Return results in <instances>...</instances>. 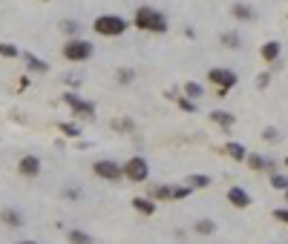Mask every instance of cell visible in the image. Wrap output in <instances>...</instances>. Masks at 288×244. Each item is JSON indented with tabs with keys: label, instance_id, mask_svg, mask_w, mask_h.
I'll list each match as a JSON object with an SVG mask.
<instances>
[{
	"label": "cell",
	"instance_id": "cell-1",
	"mask_svg": "<svg viewBox=\"0 0 288 244\" xmlns=\"http://www.w3.org/2000/svg\"><path fill=\"white\" fill-rule=\"evenodd\" d=\"M133 26L141 29V32H153V35H164L167 29H170V23H167V18H164L159 9H153V6H138L133 15Z\"/></svg>",
	"mask_w": 288,
	"mask_h": 244
},
{
	"label": "cell",
	"instance_id": "cell-2",
	"mask_svg": "<svg viewBox=\"0 0 288 244\" xmlns=\"http://www.w3.org/2000/svg\"><path fill=\"white\" fill-rule=\"evenodd\" d=\"M127 18H121V15H98L95 18V23H92V29L98 32L101 37H118L127 32Z\"/></svg>",
	"mask_w": 288,
	"mask_h": 244
},
{
	"label": "cell",
	"instance_id": "cell-3",
	"mask_svg": "<svg viewBox=\"0 0 288 244\" xmlns=\"http://www.w3.org/2000/svg\"><path fill=\"white\" fill-rule=\"evenodd\" d=\"M63 58L69 63H84L92 58V44L90 40H84V37H69L66 44H63Z\"/></svg>",
	"mask_w": 288,
	"mask_h": 244
},
{
	"label": "cell",
	"instance_id": "cell-4",
	"mask_svg": "<svg viewBox=\"0 0 288 244\" xmlns=\"http://www.w3.org/2000/svg\"><path fill=\"white\" fill-rule=\"evenodd\" d=\"M121 175H124L127 181H135V184H144L150 178V161L141 155H133L127 158V164L121 167Z\"/></svg>",
	"mask_w": 288,
	"mask_h": 244
},
{
	"label": "cell",
	"instance_id": "cell-5",
	"mask_svg": "<svg viewBox=\"0 0 288 244\" xmlns=\"http://www.w3.org/2000/svg\"><path fill=\"white\" fill-rule=\"evenodd\" d=\"M207 80L219 89L216 95L222 98V95H228V92L236 87V80H239V78H236L234 69H222V66H216V69H207Z\"/></svg>",
	"mask_w": 288,
	"mask_h": 244
},
{
	"label": "cell",
	"instance_id": "cell-6",
	"mask_svg": "<svg viewBox=\"0 0 288 244\" xmlns=\"http://www.w3.org/2000/svg\"><path fill=\"white\" fill-rule=\"evenodd\" d=\"M63 104L69 106L72 112L78 115V118H92V115H95V104L84 101L78 92H63Z\"/></svg>",
	"mask_w": 288,
	"mask_h": 244
},
{
	"label": "cell",
	"instance_id": "cell-7",
	"mask_svg": "<svg viewBox=\"0 0 288 244\" xmlns=\"http://www.w3.org/2000/svg\"><path fill=\"white\" fill-rule=\"evenodd\" d=\"M92 173L98 175V178H107V181H121L124 175H121V167L116 161H95L92 164Z\"/></svg>",
	"mask_w": 288,
	"mask_h": 244
},
{
	"label": "cell",
	"instance_id": "cell-8",
	"mask_svg": "<svg viewBox=\"0 0 288 244\" xmlns=\"http://www.w3.org/2000/svg\"><path fill=\"white\" fill-rule=\"evenodd\" d=\"M18 173L23 175V178H35V175L41 173V158L38 155H23L18 161Z\"/></svg>",
	"mask_w": 288,
	"mask_h": 244
},
{
	"label": "cell",
	"instance_id": "cell-9",
	"mask_svg": "<svg viewBox=\"0 0 288 244\" xmlns=\"http://www.w3.org/2000/svg\"><path fill=\"white\" fill-rule=\"evenodd\" d=\"M228 204L236 210H245V207H251V195L242 190V187H231L228 190Z\"/></svg>",
	"mask_w": 288,
	"mask_h": 244
},
{
	"label": "cell",
	"instance_id": "cell-10",
	"mask_svg": "<svg viewBox=\"0 0 288 244\" xmlns=\"http://www.w3.org/2000/svg\"><path fill=\"white\" fill-rule=\"evenodd\" d=\"M279 52H282V46H279L277 40H268V44L260 49V58H262L265 63H277V61H279Z\"/></svg>",
	"mask_w": 288,
	"mask_h": 244
},
{
	"label": "cell",
	"instance_id": "cell-11",
	"mask_svg": "<svg viewBox=\"0 0 288 244\" xmlns=\"http://www.w3.org/2000/svg\"><path fill=\"white\" fill-rule=\"evenodd\" d=\"M0 221L6 227H12V230H18V227H23V216H20L15 207H6L3 213H0Z\"/></svg>",
	"mask_w": 288,
	"mask_h": 244
},
{
	"label": "cell",
	"instance_id": "cell-12",
	"mask_svg": "<svg viewBox=\"0 0 288 244\" xmlns=\"http://www.w3.org/2000/svg\"><path fill=\"white\" fill-rule=\"evenodd\" d=\"M23 61H26V69L29 72H38V75L49 72V63L41 61V58H35V52H23Z\"/></svg>",
	"mask_w": 288,
	"mask_h": 244
},
{
	"label": "cell",
	"instance_id": "cell-13",
	"mask_svg": "<svg viewBox=\"0 0 288 244\" xmlns=\"http://www.w3.org/2000/svg\"><path fill=\"white\" fill-rule=\"evenodd\" d=\"M231 12H234L236 20H245V23H254V20H257V12H254L248 3H234V9Z\"/></svg>",
	"mask_w": 288,
	"mask_h": 244
},
{
	"label": "cell",
	"instance_id": "cell-14",
	"mask_svg": "<svg viewBox=\"0 0 288 244\" xmlns=\"http://www.w3.org/2000/svg\"><path fill=\"white\" fill-rule=\"evenodd\" d=\"M225 152L234 158V161H245V158H248V149H245L242 144H236V141H228V144H225Z\"/></svg>",
	"mask_w": 288,
	"mask_h": 244
},
{
	"label": "cell",
	"instance_id": "cell-15",
	"mask_svg": "<svg viewBox=\"0 0 288 244\" xmlns=\"http://www.w3.org/2000/svg\"><path fill=\"white\" fill-rule=\"evenodd\" d=\"M245 161H248V167H251V170H257V173H260V170L274 173V164H271V161H265L262 155H251V152H248V158H245Z\"/></svg>",
	"mask_w": 288,
	"mask_h": 244
},
{
	"label": "cell",
	"instance_id": "cell-16",
	"mask_svg": "<svg viewBox=\"0 0 288 244\" xmlns=\"http://www.w3.org/2000/svg\"><path fill=\"white\" fill-rule=\"evenodd\" d=\"M199 235H213L216 233V221L213 218H196V224H193Z\"/></svg>",
	"mask_w": 288,
	"mask_h": 244
},
{
	"label": "cell",
	"instance_id": "cell-17",
	"mask_svg": "<svg viewBox=\"0 0 288 244\" xmlns=\"http://www.w3.org/2000/svg\"><path fill=\"white\" fill-rule=\"evenodd\" d=\"M190 187V190H205V187H210V175H188V181H185Z\"/></svg>",
	"mask_w": 288,
	"mask_h": 244
},
{
	"label": "cell",
	"instance_id": "cell-18",
	"mask_svg": "<svg viewBox=\"0 0 288 244\" xmlns=\"http://www.w3.org/2000/svg\"><path fill=\"white\" fill-rule=\"evenodd\" d=\"M133 207L141 213V216H153L156 213V201H150V198H133Z\"/></svg>",
	"mask_w": 288,
	"mask_h": 244
},
{
	"label": "cell",
	"instance_id": "cell-19",
	"mask_svg": "<svg viewBox=\"0 0 288 244\" xmlns=\"http://www.w3.org/2000/svg\"><path fill=\"white\" fill-rule=\"evenodd\" d=\"M210 121L228 130V127H234V115H231V112H222V109H216V112H210Z\"/></svg>",
	"mask_w": 288,
	"mask_h": 244
},
{
	"label": "cell",
	"instance_id": "cell-20",
	"mask_svg": "<svg viewBox=\"0 0 288 244\" xmlns=\"http://www.w3.org/2000/svg\"><path fill=\"white\" fill-rule=\"evenodd\" d=\"M61 32H66L69 37H81V23H78V20H72V18H66L61 23Z\"/></svg>",
	"mask_w": 288,
	"mask_h": 244
},
{
	"label": "cell",
	"instance_id": "cell-21",
	"mask_svg": "<svg viewBox=\"0 0 288 244\" xmlns=\"http://www.w3.org/2000/svg\"><path fill=\"white\" fill-rule=\"evenodd\" d=\"M219 40H222V46H228V49H239V46H242V37L236 35V32H225Z\"/></svg>",
	"mask_w": 288,
	"mask_h": 244
},
{
	"label": "cell",
	"instance_id": "cell-22",
	"mask_svg": "<svg viewBox=\"0 0 288 244\" xmlns=\"http://www.w3.org/2000/svg\"><path fill=\"white\" fill-rule=\"evenodd\" d=\"M185 95H188V101H199L202 98V87H199L196 80H188L185 84Z\"/></svg>",
	"mask_w": 288,
	"mask_h": 244
},
{
	"label": "cell",
	"instance_id": "cell-23",
	"mask_svg": "<svg viewBox=\"0 0 288 244\" xmlns=\"http://www.w3.org/2000/svg\"><path fill=\"white\" fill-rule=\"evenodd\" d=\"M150 201H159V198H170V187H162V184H156V187H150V195H147Z\"/></svg>",
	"mask_w": 288,
	"mask_h": 244
},
{
	"label": "cell",
	"instance_id": "cell-24",
	"mask_svg": "<svg viewBox=\"0 0 288 244\" xmlns=\"http://www.w3.org/2000/svg\"><path fill=\"white\" fill-rule=\"evenodd\" d=\"M69 241L72 244H95L92 241V235H87L84 230H69Z\"/></svg>",
	"mask_w": 288,
	"mask_h": 244
},
{
	"label": "cell",
	"instance_id": "cell-25",
	"mask_svg": "<svg viewBox=\"0 0 288 244\" xmlns=\"http://www.w3.org/2000/svg\"><path fill=\"white\" fill-rule=\"evenodd\" d=\"M271 187L279 190V192H285L288 190V178L285 175H279V173H271Z\"/></svg>",
	"mask_w": 288,
	"mask_h": 244
},
{
	"label": "cell",
	"instance_id": "cell-26",
	"mask_svg": "<svg viewBox=\"0 0 288 244\" xmlns=\"http://www.w3.org/2000/svg\"><path fill=\"white\" fill-rule=\"evenodd\" d=\"M20 49L15 44H0V58H18Z\"/></svg>",
	"mask_w": 288,
	"mask_h": 244
},
{
	"label": "cell",
	"instance_id": "cell-27",
	"mask_svg": "<svg viewBox=\"0 0 288 244\" xmlns=\"http://www.w3.org/2000/svg\"><path fill=\"white\" fill-rule=\"evenodd\" d=\"M190 192H193V190H190L188 184H185V187H170V198L173 201H176V198H188Z\"/></svg>",
	"mask_w": 288,
	"mask_h": 244
},
{
	"label": "cell",
	"instance_id": "cell-28",
	"mask_svg": "<svg viewBox=\"0 0 288 244\" xmlns=\"http://www.w3.org/2000/svg\"><path fill=\"white\" fill-rule=\"evenodd\" d=\"M58 130H61L63 135H69V138H78V135H81V130H78L75 124H58Z\"/></svg>",
	"mask_w": 288,
	"mask_h": 244
},
{
	"label": "cell",
	"instance_id": "cell-29",
	"mask_svg": "<svg viewBox=\"0 0 288 244\" xmlns=\"http://www.w3.org/2000/svg\"><path fill=\"white\" fill-rule=\"evenodd\" d=\"M116 78H118V84H130V80L135 78V72H133V69H118Z\"/></svg>",
	"mask_w": 288,
	"mask_h": 244
},
{
	"label": "cell",
	"instance_id": "cell-30",
	"mask_svg": "<svg viewBox=\"0 0 288 244\" xmlns=\"http://www.w3.org/2000/svg\"><path fill=\"white\" fill-rule=\"evenodd\" d=\"M262 138L265 141H279V132L274 130V127H265V130H262Z\"/></svg>",
	"mask_w": 288,
	"mask_h": 244
},
{
	"label": "cell",
	"instance_id": "cell-31",
	"mask_svg": "<svg viewBox=\"0 0 288 244\" xmlns=\"http://www.w3.org/2000/svg\"><path fill=\"white\" fill-rule=\"evenodd\" d=\"M179 106L185 112H196V101H188V98H179Z\"/></svg>",
	"mask_w": 288,
	"mask_h": 244
},
{
	"label": "cell",
	"instance_id": "cell-32",
	"mask_svg": "<svg viewBox=\"0 0 288 244\" xmlns=\"http://www.w3.org/2000/svg\"><path fill=\"white\" fill-rule=\"evenodd\" d=\"M274 218L282 221V224H288V207H277V210H274Z\"/></svg>",
	"mask_w": 288,
	"mask_h": 244
},
{
	"label": "cell",
	"instance_id": "cell-33",
	"mask_svg": "<svg viewBox=\"0 0 288 244\" xmlns=\"http://www.w3.org/2000/svg\"><path fill=\"white\" fill-rule=\"evenodd\" d=\"M113 127H116V130H127V132H130V130H133V121H130V118H121V121H116Z\"/></svg>",
	"mask_w": 288,
	"mask_h": 244
},
{
	"label": "cell",
	"instance_id": "cell-34",
	"mask_svg": "<svg viewBox=\"0 0 288 244\" xmlns=\"http://www.w3.org/2000/svg\"><path fill=\"white\" fill-rule=\"evenodd\" d=\"M66 84H69V87H78V84H81V75H66Z\"/></svg>",
	"mask_w": 288,
	"mask_h": 244
},
{
	"label": "cell",
	"instance_id": "cell-35",
	"mask_svg": "<svg viewBox=\"0 0 288 244\" xmlns=\"http://www.w3.org/2000/svg\"><path fill=\"white\" fill-rule=\"evenodd\" d=\"M257 87H268V75H260V78H257Z\"/></svg>",
	"mask_w": 288,
	"mask_h": 244
},
{
	"label": "cell",
	"instance_id": "cell-36",
	"mask_svg": "<svg viewBox=\"0 0 288 244\" xmlns=\"http://www.w3.org/2000/svg\"><path fill=\"white\" fill-rule=\"evenodd\" d=\"M18 244H38V241H18Z\"/></svg>",
	"mask_w": 288,
	"mask_h": 244
},
{
	"label": "cell",
	"instance_id": "cell-37",
	"mask_svg": "<svg viewBox=\"0 0 288 244\" xmlns=\"http://www.w3.org/2000/svg\"><path fill=\"white\" fill-rule=\"evenodd\" d=\"M285 201H288V190H285Z\"/></svg>",
	"mask_w": 288,
	"mask_h": 244
},
{
	"label": "cell",
	"instance_id": "cell-38",
	"mask_svg": "<svg viewBox=\"0 0 288 244\" xmlns=\"http://www.w3.org/2000/svg\"><path fill=\"white\" fill-rule=\"evenodd\" d=\"M285 167H288V158H285Z\"/></svg>",
	"mask_w": 288,
	"mask_h": 244
}]
</instances>
